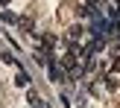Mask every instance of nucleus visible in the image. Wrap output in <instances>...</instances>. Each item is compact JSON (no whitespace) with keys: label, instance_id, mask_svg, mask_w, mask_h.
<instances>
[{"label":"nucleus","instance_id":"obj_4","mask_svg":"<svg viewBox=\"0 0 120 108\" xmlns=\"http://www.w3.org/2000/svg\"><path fill=\"white\" fill-rule=\"evenodd\" d=\"M0 58H3L6 64H21V61H15V56H12V53H6V50H0Z\"/></svg>","mask_w":120,"mask_h":108},{"label":"nucleus","instance_id":"obj_1","mask_svg":"<svg viewBox=\"0 0 120 108\" xmlns=\"http://www.w3.org/2000/svg\"><path fill=\"white\" fill-rule=\"evenodd\" d=\"M15 85H18V88H26V85H29V76L23 73L21 67H18V76H15Z\"/></svg>","mask_w":120,"mask_h":108},{"label":"nucleus","instance_id":"obj_3","mask_svg":"<svg viewBox=\"0 0 120 108\" xmlns=\"http://www.w3.org/2000/svg\"><path fill=\"white\" fill-rule=\"evenodd\" d=\"M29 102H32V108H47V102H44V99H38L32 91H29Z\"/></svg>","mask_w":120,"mask_h":108},{"label":"nucleus","instance_id":"obj_5","mask_svg":"<svg viewBox=\"0 0 120 108\" xmlns=\"http://www.w3.org/2000/svg\"><path fill=\"white\" fill-rule=\"evenodd\" d=\"M117 3H120V0H117Z\"/></svg>","mask_w":120,"mask_h":108},{"label":"nucleus","instance_id":"obj_2","mask_svg":"<svg viewBox=\"0 0 120 108\" xmlns=\"http://www.w3.org/2000/svg\"><path fill=\"white\" fill-rule=\"evenodd\" d=\"M0 18H3V23H21V18H18L15 12H9V9H6V12H3Z\"/></svg>","mask_w":120,"mask_h":108}]
</instances>
